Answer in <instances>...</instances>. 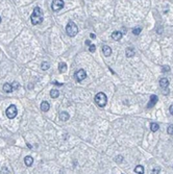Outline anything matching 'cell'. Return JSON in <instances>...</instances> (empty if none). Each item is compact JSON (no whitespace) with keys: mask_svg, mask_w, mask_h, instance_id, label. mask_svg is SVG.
<instances>
[{"mask_svg":"<svg viewBox=\"0 0 173 174\" xmlns=\"http://www.w3.org/2000/svg\"><path fill=\"white\" fill-rule=\"evenodd\" d=\"M5 114H6V117L9 118V119H14L18 114L17 107H16L14 104L9 105V106L6 109V110H5Z\"/></svg>","mask_w":173,"mask_h":174,"instance_id":"277c9868","label":"cell"},{"mask_svg":"<svg viewBox=\"0 0 173 174\" xmlns=\"http://www.w3.org/2000/svg\"><path fill=\"white\" fill-rule=\"evenodd\" d=\"M19 86H20V85H19V83H18V82H17V81H14V82H13V83H12V87H13V90H14V89H18V88H19Z\"/></svg>","mask_w":173,"mask_h":174,"instance_id":"484cf974","label":"cell"},{"mask_svg":"<svg viewBox=\"0 0 173 174\" xmlns=\"http://www.w3.org/2000/svg\"><path fill=\"white\" fill-rule=\"evenodd\" d=\"M24 163H25V165L26 166H31L32 165V163H33V159L30 156V155H28V156H25V159H24Z\"/></svg>","mask_w":173,"mask_h":174,"instance_id":"7c38bea8","label":"cell"},{"mask_svg":"<svg viewBox=\"0 0 173 174\" xmlns=\"http://www.w3.org/2000/svg\"><path fill=\"white\" fill-rule=\"evenodd\" d=\"M169 110H170V114H171V115L173 116V105H171V106H170Z\"/></svg>","mask_w":173,"mask_h":174,"instance_id":"f546056e","label":"cell"},{"mask_svg":"<svg viewBox=\"0 0 173 174\" xmlns=\"http://www.w3.org/2000/svg\"><path fill=\"white\" fill-rule=\"evenodd\" d=\"M49 67H50V64H49L48 62H43V63H42V65H41V69L44 70V71L48 70Z\"/></svg>","mask_w":173,"mask_h":174,"instance_id":"ffe728a7","label":"cell"},{"mask_svg":"<svg viewBox=\"0 0 173 174\" xmlns=\"http://www.w3.org/2000/svg\"><path fill=\"white\" fill-rule=\"evenodd\" d=\"M1 174H9V171L7 170V168H2V170H1V172H0Z\"/></svg>","mask_w":173,"mask_h":174,"instance_id":"4316f807","label":"cell"},{"mask_svg":"<svg viewBox=\"0 0 173 174\" xmlns=\"http://www.w3.org/2000/svg\"><path fill=\"white\" fill-rule=\"evenodd\" d=\"M116 162L117 163H122L123 162V156H122V155H118V156L116 157Z\"/></svg>","mask_w":173,"mask_h":174,"instance_id":"d4e9b609","label":"cell"},{"mask_svg":"<svg viewBox=\"0 0 173 174\" xmlns=\"http://www.w3.org/2000/svg\"><path fill=\"white\" fill-rule=\"evenodd\" d=\"M3 91L4 92H6V93H10V92L13 91V87H12V85L10 83H4L3 85Z\"/></svg>","mask_w":173,"mask_h":174,"instance_id":"5bb4252c","label":"cell"},{"mask_svg":"<svg viewBox=\"0 0 173 174\" xmlns=\"http://www.w3.org/2000/svg\"><path fill=\"white\" fill-rule=\"evenodd\" d=\"M112 38H113V40H115V41H119V40H121V38H122V33L120 32V31H114V32L112 33Z\"/></svg>","mask_w":173,"mask_h":174,"instance_id":"9c48e42d","label":"cell"},{"mask_svg":"<svg viewBox=\"0 0 173 174\" xmlns=\"http://www.w3.org/2000/svg\"><path fill=\"white\" fill-rule=\"evenodd\" d=\"M49 109H50V105L47 101H43L41 103V110H43V112H48Z\"/></svg>","mask_w":173,"mask_h":174,"instance_id":"8fae6325","label":"cell"},{"mask_svg":"<svg viewBox=\"0 0 173 174\" xmlns=\"http://www.w3.org/2000/svg\"><path fill=\"white\" fill-rule=\"evenodd\" d=\"M66 31H67L68 36L75 37V36L77 35V32H78V28H77V26H76V24H75L74 22L70 21V22L68 23L67 27H66Z\"/></svg>","mask_w":173,"mask_h":174,"instance_id":"3957f363","label":"cell"},{"mask_svg":"<svg viewBox=\"0 0 173 174\" xmlns=\"http://www.w3.org/2000/svg\"><path fill=\"white\" fill-rule=\"evenodd\" d=\"M159 86H161L162 88H167V87L169 86V80L167 79V78H162V79L159 80Z\"/></svg>","mask_w":173,"mask_h":174,"instance_id":"4fadbf2b","label":"cell"},{"mask_svg":"<svg viewBox=\"0 0 173 174\" xmlns=\"http://www.w3.org/2000/svg\"><path fill=\"white\" fill-rule=\"evenodd\" d=\"M59 119L62 121H67L68 119H70V115L67 112H61L59 113Z\"/></svg>","mask_w":173,"mask_h":174,"instance_id":"30bf717a","label":"cell"},{"mask_svg":"<svg viewBox=\"0 0 173 174\" xmlns=\"http://www.w3.org/2000/svg\"><path fill=\"white\" fill-rule=\"evenodd\" d=\"M141 31H142V28H141V27H137V28H133V29H132V33L135 36H138V35H140Z\"/></svg>","mask_w":173,"mask_h":174,"instance_id":"44dd1931","label":"cell"},{"mask_svg":"<svg viewBox=\"0 0 173 174\" xmlns=\"http://www.w3.org/2000/svg\"><path fill=\"white\" fill-rule=\"evenodd\" d=\"M135 172L138 173V174H143L144 173V167L141 165H138L137 167L135 168Z\"/></svg>","mask_w":173,"mask_h":174,"instance_id":"ac0fdd59","label":"cell"},{"mask_svg":"<svg viewBox=\"0 0 173 174\" xmlns=\"http://www.w3.org/2000/svg\"><path fill=\"white\" fill-rule=\"evenodd\" d=\"M31 19V23L33 25H38V24H41L43 22V12L40 7H36L33 9V13L30 17Z\"/></svg>","mask_w":173,"mask_h":174,"instance_id":"6da1fadb","label":"cell"},{"mask_svg":"<svg viewBox=\"0 0 173 174\" xmlns=\"http://www.w3.org/2000/svg\"><path fill=\"white\" fill-rule=\"evenodd\" d=\"M90 37H91V39H95V38H96V36L94 35V33H91Z\"/></svg>","mask_w":173,"mask_h":174,"instance_id":"1f68e13d","label":"cell"},{"mask_svg":"<svg viewBox=\"0 0 173 174\" xmlns=\"http://www.w3.org/2000/svg\"><path fill=\"white\" fill-rule=\"evenodd\" d=\"M102 52H103V54L105 55V56H109V55L112 54L111 47H109L107 45H103V46H102Z\"/></svg>","mask_w":173,"mask_h":174,"instance_id":"ba28073f","label":"cell"},{"mask_svg":"<svg viewBox=\"0 0 173 174\" xmlns=\"http://www.w3.org/2000/svg\"><path fill=\"white\" fill-rule=\"evenodd\" d=\"M95 102H96V104L98 105L99 107H103L104 105L106 104V102H107V97H106V95L104 94V93H102V92H100V93H98L95 96Z\"/></svg>","mask_w":173,"mask_h":174,"instance_id":"7a4b0ae2","label":"cell"},{"mask_svg":"<svg viewBox=\"0 0 173 174\" xmlns=\"http://www.w3.org/2000/svg\"><path fill=\"white\" fill-rule=\"evenodd\" d=\"M59 72H62V73L66 72V71H67V65L65 64L64 62L59 63Z\"/></svg>","mask_w":173,"mask_h":174,"instance_id":"9a60e30c","label":"cell"},{"mask_svg":"<svg viewBox=\"0 0 173 174\" xmlns=\"http://www.w3.org/2000/svg\"><path fill=\"white\" fill-rule=\"evenodd\" d=\"M86 45H88V46H89V47H90V46H91V45H92V44H91V41H90V40L86 41Z\"/></svg>","mask_w":173,"mask_h":174,"instance_id":"4dcf8cb0","label":"cell"},{"mask_svg":"<svg viewBox=\"0 0 173 174\" xmlns=\"http://www.w3.org/2000/svg\"><path fill=\"white\" fill-rule=\"evenodd\" d=\"M74 77L76 78V80H78V81L83 80V79H85V78L86 77V71L83 70V69H79V70H77L76 72L74 73Z\"/></svg>","mask_w":173,"mask_h":174,"instance_id":"8992f818","label":"cell"},{"mask_svg":"<svg viewBox=\"0 0 173 174\" xmlns=\"http://www.w3.org/2000/svg\"><path fill=\"white\" fill-rule=\"evenodd\" d=\"M63 7H64V1H63V0H54V1H52V4H51L52 10L59 12V10L62 9Z\"/></svg>","mask_w":173,"mask_h":174,"instance_id":"5b68a950","label":"cell"},{"mask_svg":"<svg viewBox=\"0 0 173 174\" xmlns=\"http://www.w3.org/2000/svg\"><path fill=\"white\" fill-rule=\"evenodd\" d=\"M162 71H163V72H169V71H170V67H169V66H167V65L162 66Z\"/></svg>","mask_w":173,"mask_h":174,"instance_id":"7402d4cb","label":"cell"},{"mask_svg":"<svg viewBox=\"0 0 173 174\" xmlns=\"http://www.w3.org/2000/svg\"><path fill=\"white\" fill-rule=\"evenodd\" d=\"M125 54H126L127 57H132V56L135 55V50H133L132 47H128V48L126 49V53Z\"/></svg>","mask_w":173,"mask_h":174,"instance_id":"2e32d148","label":"cell"},{"mask_svg":"<svg viewBox=\"0 0 173 174\" xmlns=\"http://www.w3.org/2000/svg\"><path fill=\"white\" fill-rule=\"evenodd\" d=\"M159 126L158 123L153 122V123H151V124H150V129H151V131H153V133L158 131V130H159Z\"/></svg>","mask_w":173,"mask_h":174,"instance_id":"e0dca14e","label":"cell"},{"mask_svg":"<svg viewBox=\"0 0 173 174\" xmlns=\"http://www.w3.org/2000/svg\"><path fill=\"white\" fill-rule=\"evenodd\" d=\"M159 168H154L151 173L152 174H159Z\"/></svg>","mask_w":173,"mask_h":174,"instance_id":"83f0119b","label":"cell"},{"mask_svg":"<svg viewBox=\"0 0 173 174\" xmlns=\"http://www.w3.org/2000/svg\"><path fill=\"white\" fill-rule=\"evenodd\" d=\"M0 23H1V17H0Z\"/></svg>","mask_w":173,"mask_h":174,"instance_id":"d6a6232c","label":"cell"},{"mask_svg":"<svg viewBox=\"0 0 173 174\" xmlns=\"http://www.w3.org/2000/svg\"><path fill=\"white\" fill-rule=\"evenodd\" d=\"M95 50H96L95 45H93V44H92L91 46L89 47V51H90V52H95Z\"/></svg>","mask_w":173,"mask_h":174,"instance_id":"cb8c5ba5","label":"cell"},{"mask_svg":"<svg viewBox=\"0 0 173 174\" xmlns=\"http://www.w3.org/2000/svg\"><path fill=\"white\" fill-rule=\"evenodd\" d=\"M50 96L52 98H57L59 96V92L57 90H51L50 91Z\"/></svg>","mask_w":173,"mask_h":174,"instance_id":"d6986e66","label":"cell"},{"mask_svg":"<svg viewBox=\"0 0 173 174\" xmlns=\"http://www.w3.org/2000/svg\"><path fill=\"white\" fill-rule=\"evenodd\" d=\"M158 100H159V98H158L156 95H151V96H150V101H149V103L147 104V107H148V109H151L152 106H154L155 103L158 102Z\"/></svg>","mask_w":173,"mask_h":174,"instance_id":"52a82bcc","label":"cell"},{"mask_svg":"<svg viewBox=\"0 0 173 174\" xmlns=\"http://www.w3.org/2000/svg\"><path fill=\"white\" fill-rule=\"evenodd\" d=\"M52 83H54V85H56L57 87H62L63 86V83H59V82H56V81H53Z\"/></svg>","mask_w":173,"mask_h":174,"instance_id":"f1b7e54d","label":"cell"},{"mask_svg":"<svg viewBox=\"0 0 173 174\" xmlns=\"http://www.w3.org/2000/svg\"><path fill=\"white\" fill-rule=\"evenodd\" d=\"M167 133H168L169 134H171V136H173V125H169L168 126V129H167Z\"/></svg>","mask_w":173,"mask_h":174,"instance_id":"603a6c76","label":"cell"}]
</instances>
